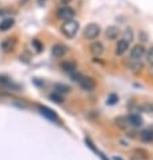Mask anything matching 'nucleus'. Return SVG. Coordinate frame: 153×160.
<instances>
[{
    "instance_id": "14",
    "label": "nucleus",
    "mask_w": 153,
    "mask_h": 160,
    "mask_svg": "<svg viewBox=\"0 0 153 160\" xmlns=\"http://www.w3.org/2000/svg\"><path fill=\"white\" fill-rule=\"evenodd\" d=\"M61 68L65 72H68V73H73V72L76 71V64L73 61H65V62H62Z\"/></svg>"
},
{
    "instance_id": "10",
    "label": "nucleus",
    "mask_w": 153,
    "mask_h": 160,
    "mask_svg": "<svg viewBox=\"0 0 153 160\" xmlns=\"http://www.w3.org/2000/svg\"><path fill=\"white\" fill-rule=\"evenodd\" d=\"M129 49V42H126L125 39H119L118 43H116V48H115V53L118 56H122L127 52Z\"/></svg>"
},
{
    "instance_id": "9",
    "label": "nucleus",
    "mask_w": 153,
    "mask_h": 160,
    "mask_svg": "<svg viewBox=\"0 0 153 160\" xmlns=\"http://www.w3.org/2000/svg\"><path fill=\"white\" fill-rule=\"evenodd\" d=\"M67 52H68L67 46H64V45H54L53 49H52V54H53L56 58H61L62 56H65Z\"/></svg>"
},
{
    "instance_id": "27",
    "label": "nucleus",
    "mask_w": 153,
    "mask_h": 160,
    "mask_svg": "<svg viewBox=\"0 0 153 160\" xmlns=\"http://www.w3.org/2000/svg\"><path fill=\"white\" fill-rule=\"evenodd\" d=\"M98 153L100 155V158H102V160H107V159H106V156H104L103 153H100V152H98Z\"/></svg>"
},
{
    "instance_id": "26",
    "label": "nucleus",
    "mask_w": 153,
    "mask_h": 160,
    "mask_svg": "<svg viewBox=\"0 0 153 160\" xmlns=\"http://www.w3.org/2000/svg\"><path fill=\"white\" fill-rule=\"evenodd\" d=\"M71 2H72V0H61L62 4H68V3H71Z\"/></svg>"
},
{
    "instance_id": "23",
    "label": "nucleus",
    "mask_w": 153,
    "mask_h": 160,
    "mask_svg": "<svg viewBox=\"0 0 153 160\" xmlns=\"http://www.w3.org/2000/svg\"><path fill=\"white\" fill-rule=\"evenodd\" d=\"M33 45L35 46V50H37V52H38V53H39V52H41V50H42V43H41V42H39V41H38V39H34V41H33Z\"/></svg>"
},
{
    "instance_id": "21",
    "label": "nucleus",
    "mask_w": 153,
    "mask_h": 160,
    "mask_svg": "<svg viewBox=\"0 0 153 160\" xmlns=\"http://www.w3.org/2000/svg\"><path fill=\"white\" fill-rule=\"evenodd\" d=\"M116 102H118V97H116V95H110V97L107 98V103H108V105H115Z\"/></svg>"
},
{
    "instance_id": "18",
    "label": "nucleus",
    "mask_w": 153,
    "mask_h": 160,
    "mask_svg": "<svg viewBox=\"0 0 153 160\" xmlns=\"http://www.w3.org/2000/svg\"><path fill=\"white\" fill-rule=\"evenodd\" d=\"M123 39H125L126 42H129V43L133 41V30H131V29H126V30H125Z\"/></svg>"
},
{
    "instance_id": "11",
    "label": "nucleus",
    "mask_w": 153,
    "mask_h": 160,
    "mask_svg": "<svg viewBox=\"0 0 153 160\" xmlns=\"http://www.w3.org/2000/svg\"><path fill=\"white\" fill-rule=\"evenodd\" d=\"M103 43L102 42H94V43H91V46H90V52L94 56H100L103 53Z\"/></svg>"
},
{
    "instance_id": "8",
    "label": "nucleus",
    "mask_w": 153,
    "mask_h": 160,
    "mask_svg": "<svg viewBox=\"0 0 153 160\" xmlns=\"http://www.w3.org/2000/svg\"><path fill=\"white\" fill-rule=\"evenodd\" d=\"M127 121H129V123H130L131 126H134V128H141V126H142V123H144V119L141 118V115H138V114L129 115Z\"/></svg>"
},
{
    "instance_id": "7",
    "label": "nucleus",
    "mask_w": 153,
    "mask_h": 160,
    "mask_svg": "<svg viewBox=\"0 0 153 160\" xmlns=\"http://www.w3.org/2000/svg\"><path fill=\"white\" fill-rule=\"evenodd\" d=\"M104 34H106V38L112 41V39H116L119 37V29L116 26H108L106 31H104Z\"/></svg>"
},
{
    "instance_id": "5",
    "label": "nucleus",
    "mask_w": 153,
    "mask_h": 160,
    "mask_svg": "<svg viewBox=\"0 0 153 160\" xmlns=\"http://www.w3.org/2000/svg\"><path fill=\"white\" fill-rule=\"evenodd\" d=\"M38 110H39V113H41L45 118L49 119V121H52V122H60L58 115L56 114L52 109H49V107H46V106H41V105H39V106H38Z\"/></svg>"
},
{
    "instance_id": "13",
    "label": "nucleus",
    "mask_w": 153,
    "mask_h": 160,
    "mask_svg": "<svg viewBox=\"0 0 153 160\" xmlns=\"http://www.w3.org/2000/svg\"><path fill=\"white\" fill-rule=\"evenodd\" d=\"M14 23H15V21L12 18H7V19H4V21H2V22H0V31L10 30L11 27L14 26Z\"/></svg>"
},
{
    "instance_id": "15",
    "label": "nucleus",
    "mask_w": 153,
    "mask_h": 160,
    "mask_svg": "<svg viewBox=\"0 0 153 160\" xmlns=\"http://www.w3.org/2000/svg\"><path fill=\"white\" fill-rule=\"evenodd\" d=\"M14 45H15V39H12V41H11V39H6V41L2 43V48L4 52H10L14 49Z\"/></svg>"
},
{
    "instance_id": "24",
    "label": "nucleus",
    "mask_w": 153,
    "mask_h": 160,
    "mask_svg": "<svg viewBox=\"0 0 153 160\" xmlns=\"http://www.w3.org/2000/svg\"><path fill=\"white\" fill-rule=\"evenodd\" d=\"M11 12L12 11H10V10H0V17H6V15H11Z\"/></svg>"
},
{
    "instance_id": "12",
    "label": "nucleus",
    "mask_w": 153,
    "mask_h": 160,
    "mask_svg": "<svg viewBox=\"0 0 153 160\" xmlns=\"http://www.w3.org/2000/svg\"><path fill=\"white\" fill-rule=\"evenodd\" d=\"M140 137L145 142H152L153 141V129H144L141 132Z\"/></svg>"
},
{
    "instance_id": "28",
    "label": "nucleus",
    "mask_w": 153,
    "mask_h": 160,
    "mask_svg": "<svg viewBox=\"0 0 153 160\" xmlns=\"http://www.w3.org/2000/svg\"><path fill=\"white\" fill-rule=\"evenodd\" d=\"M112 160H123V159H121V158H118V156H114V158H112Z\"/></svg>"
},
{
    "instance_id": "17",
    "label": "nucleus",
    "mask_w": 153,
    "mask_h": 160,
    "mask_svg": "<svg viewBox=\"0 0 153 160\" xmlns=\"http://www.w3.org/2000/svg\"><path fill=\"white\" fill-rule=\"evenodd\" d=\"M133 155L138 156V158H141V159H145V160L148 159V152L145 149H134L133 151Z\"/></svg>"
},
{
    "instance_id": "20",
    "label": "nucleus",
    "mask_w": 153,
    "mask_h": 160,
    "mask_svg": "<svg viewBox=\"0 0 153 160\" xmlns=\"http://www.w3.org/2000/svg\"><path fill=\"white\" fill-rule=\"evenodd\" d=\"M146 60H148V62L151 64V65H153V48H151L148 52H146Z\"/></svg>"
},
{
    "instance_id": "3",
    "label": "nucleus",
    "mask_w": 153,
    "mask_h": 160,
    "mask_svg": "<svg viewBox=\"0 0 153 160\" xmlns=\"http://www.w3.org/2000/svg\"><path fill=\"white\" fill-rule=\"evenodd\" d=\"M100 34V26L96 23H90L86 29H84V37L87 39H95Z\"/></svg>"
},
{
    "instance_id": "22",
    "label": "nucleus",
    "mask_w": 153,
    "mask_h": 160,
    "mask_svg": "<svg viewBox=\"0 0 153 160\" xmlns=\"http://www.w3.org/2000/svg\"><path fill=\"white\" fill-rule=\"evenodd\" d=\"M50 99H52V101H54V102H57V103H62V97H58L57 92H54L53 95H50Z\"/></svg>"
},
{
    "instance_id": "19",
    "label": "nucleus",
    "mask_w": 153,
    "mask_h": 160,
    "mask_svg": "<svg viewBox=\"0 0 153 160\" xmlns=\"http://www.w3.org/2000/svg\"><path fill=\"white\" fill-rule=\"evenodd\" d=\"M116 125H118L119 128H122V129H125V128H127L130 123H129L127 118H118L116 119Z\"/></svg>"
},
{
    "instance_id": "1",
    "label": "nucleus",
    "mask_w": 153,
    "mask_h": 160,
    "mask_svg": "<svg viewBox=\"0 0 153 160\" xmlns=\"http://www.w3.org/2000/svg\"><path fill=\"white\" fill-rule=\"evenodd\" d=\"M71 75H72V78L75 79V82H77L79 86L81 87L84 91H94L95 90L96 84L91 78H87V76H84L81 73H77V72H76V73L73 72V73H71Z\"/></svg>"
},
{
    "instance_id": "25",
    "label": "nucleus",
    "mask_w": 153,
    "mask_h": 160,
    "mask_svg": "<svg viewBox=\"0 0 153 160\" xmlns=\"http://www.w3.org/2000/svg\"><path fill=\"white\" fill-rule=\"evenodd\" d=\"M131 160H145V159H141V158H138V156H134V155H133V156H131Z\"/></svg>"
},
{
    "instance_id": "4",
    "label": "nucleus",
    "mask_w": 153,
    "mask_h": 160,
    "mask_svg": "<svg viewBox=\"0 0 153 160\" xmlns=\"http://www.w3.org/2000/svg\"><path fill=\"white\" fill-rule=\"evenodd\" d=\"M73 17H75V11L68 6H64L57 11V18L61 19V21H64V22L71 21V19H73Z\"/></svg>"
},
{
    "instance_id": "2",
    "label": "nucleus",
    "mask_w": 153,
    "mask_h": 160,
    "mask_svg": "<svg viewBox=\"0 0 153 160\" xmlns=\"http://www.w3.org/2000/svg\"><path fill=\"white\" fill-rule=\"evenodd\" d=\"M80 29V25L77 21H73V19H71V21H67L64 22V25L61 27L62 33L67 35L68 38H73L76 34H77V31Z\"/></svg>"
},
{
    "instance_id": "16",
    "label": "nucleus",
    "mask_w": 153,
    "mask_h": 160,
    "mask_svg": "<svg viewBox=\"0 0 153 160\" xmlns=\"http://www.w3.org/2000/svg\"><path fill=\"white\" fill-rule=\"evenodd\" d=\"M56 92H60V94H68L69 92V87L68 86H64V84H56Z\"/></svg>"
},
{
    "instance_id": "6",
    "label": "nucleus",
    "mask_w": 153,
    "mask_h": 160,
    "mask_svg": "<svg viewBox=\"0 0 153 160\" xmlns=\"http://www.w3.org/2000/svg\"><path fill=\"white\" fill-rule=\"evenodd\" d=\"M146 54V49H145L144 45H136L131 48V52H130V57L133 60H136V61H138L144 57V56Z\"/></svg>"
}]
</instances>
